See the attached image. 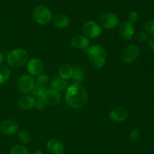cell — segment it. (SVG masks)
Segmentation results:
<instances>
[{"label": "cell", "instance_id": "20", "mask_svg": "<svg viewBox=\"0 0 154 154\" xmlns=\"http://www.w3.org/2000/svg\"><path fill=\"white\" fill-rule=\"evenodd\" d=\"M84 71L81 67H75L73 71V75H72V79L75 84H81L84 79Z\"/></svg>", "mask_w": 154, "mask_h": 154}, {"label": "cell", "instance_id": "33", "mask_svg": "<svg viewBox=\"0 0 154 154\" xmlns=\"http://www.w3.org/2000/svg\"><path fill=\"white\" fill-rule=\"evenodd\" d=\"M33 154H44V152L43 151L41 150V149H36V150L33 152Z\"/></svg>", "mask_w": 154, "mask_h": 154}, {"label": "cell", "instance_id": "2", "mask_svg": "<svg viewBox=\"0 0 154 154\" xmlns=\"http://www.w3.org/2000/svg\"><path fill=\"white\" fill-rule=\"evenodd\" d=\"M89 62L93 67L100 69L106 62V53L100 45H95L90 47L87 51Z\"/></svg>", "mask_w": 154, "mask_h": 154}, {"label": "cell", "instance_id": "15", "mask_svg": "<svg viewBox=\"0 0 154 154\" xmlns=\"http://www.w3.org/2000/svg\"><path fill=\"white\" fill-rule=\"evenodd\" d=\"M71 42L75 48H79V49H84V48H88L90 45L89 39L81 35H76L73 36L71 39Z\"/></svg>", "mask_w": 154, "mask_h": 154}, {"label": "cell", "instance_id": "1", "mask_svg": "<svg viewBox=\"0 0 154 154\" xmlns=\"http://www.w3.org/2000/svg\"><path fill=\"white\" fill-rule=\"evenodd\" d=\"M66 101L68 105L74 109H79L85 105L87 101V92L81 84H72L66 92Z\"/></svg>", "mask_w": 154, "mask_h": 154}, {"label": "cell", "instance_id": "13", "mask_svg": "<svg viewBox=\"0 0 154 154\" xmlns=\"http://www.w3.org/2000/svg\"><path fill=\"white\" fill-rule=\"evenodd\" d=\"M27 70L31 75H38L44 69L43 62L38 58H32L27 63Z\"/></svg>", "mask_w": 154, "mask_h": 154}, {"label": "cell", "instance_id": "32", "mask_svg": "<svg viewBox=\"0 0 154 154\" xmlns=\"http://www.w3.org/2000/svg\"><path fill=\"white\" fill-rule=\"evenodd\" d=\"M4 61V54L0 51V64Z\"/></svg>", "mask_w": 154, "mask_h": 154}, {"label": "cell", "instance_id": "31", "mask_svg": "<svg viewBox=\"0 0 154 154\" xmlns=\"http://www.w3.org/2000/svg\"><path fill=\"white\" fill-rule=\"evenodd\" d=\"M148 44H149V46H150V49L154 52V36H152L149 39L148 41Z\"/></svg>", "mask_w": 154, "mask_h": 154}, {"label": "cell", "instance_id": "29", "mask_svg": "<svg viewBox=\"0 0 154 154\" xmlns=\"http://www.w3.org/2000/svg\"><path fill=\"white\" fill-rule=\"evenodd\" d=\"M140 134V131L138 128H134V129L132 130V131L130 132V134H129V137H130L131 140H135L138 138Z\"/></svg>", "mask_w": 154, "mask_h": 154}, {"label": "cell", "instance_id": "6", "mask_svg": "<svg viewBox=\"0 0 154 154\" xmlns=\"http://www.w3.org/2000/svg\"><path fill=\"white\" fill-rule=\"evenodd\" d=\"M35 85V79L29 75H23L18 80L17 88L20 94L25 95L31 91Z\"/></svg>", "mask_w": 154, "mask_h": 154}, {"label": "cell", "instance_id": "3", "mask_svg": "<svg viewBox=\"0 0 154 154\" xmlns=\"http://www.w3.org/2000/svg\"><path fill=\"white\" fill-rule=\"evenodd\" d=\"M28 59V53L22 48L12 50L7 55V63L10 66L14 68L20 67L23 65Z\"/></svg>", "mask_w": 154, "mask_h": 154}, {"label": "cell", "instance_id": "16", "mask_svg": "<svg viewBox=\"0 0 154 154\" xmlns=\"http://www.w3.org/2000/svg\"><path fill=\"white\" fill-rule=\"evenodd\" d=\"M53 23H54V25L57 28L64 29L69 25L70 20L67 15L60 14L54 17L53 19Z\"/></svg>", "mask_w": 154, "mask_h": 154}, {"label": "cell", "instance_id": "5", "mask_svg": "<svg viewBox=\"0 0 154 154\" xmlns=\"http://www.w3.org/2000/svg\"><path fill=\"white\" fill-rule=\"evenodd\" d=\"M99 23L104 28L111 30L119 25V18L112 12H105L99 18Z\"/></svg>", "mask_w": 154, "mask_h": 154}, {"label": "cell", "instance_id": "8", "mask_svg": "<svg viewBox=\"0 0 154 154\" xmlns=\"http://www.w3.org/2000/svg\"><path fill=\"white\" fill-rule=\"evenodd\" d=\"M83 33L87 37L96 39L102 33V29L97 23L94 21H88L83 26Z\"/></svg>", "mask_w": 154, "mask_h": 154}, {"label": "cell", "instance_id": "9", "mask_svg": "<svg viewBox=\"0 0 154 154\" xmlns=\"http://www.w3.org/2000/svg\"><path fill=\"white\" fill-rule=\"evenodd\" d=\"M118 31L123 39L129 40L132 39L135 33V27L132 23L128 21H123L119 24Z\"/></svg>", "mask_w": 154, "mask_h": 154}, {"label": "cell", "instance_id": "17", "mask_svg": "<svg viewBox=\"0 0 154 154\" xmlns=\"http://www.w3.org/2000/svg\"><path fill=\"white\" fill-rule=\"evenodd\" d=\"M35 98L30 95H26V96L22 97L18 103L20 109L24 110H31L35 106Z\"/></svg>", "mask_w": 154, "mask_h": 154}, {"label": "cell", "instance_id": "11", "mask_svg": "<svg viewBox=\"0 0 154 154\" xmlns=\"http://www.w3.org/2000/svg\"><path fill=\"white\" fill-rule=\"evenodd\" d=\"M46 147L48 152L51 154H63L65 150V146L60 140L56 138L50 139L46 143Z\"/></svg>", "mask_w": 154, "mask_h": 154}, {"label": "cell", "instance_id": "22", "mask_svg": "<svg viewBox=\"0 0 154 154\" xmlns=\"http://www.w3.org/2000/svg\"><path fill=\"white\" fill-rule=\"evenodd\" d=\"M11 154H29V151L26 146L23 145H14L10 150Z\"/></svg>", "mask_w": 154, "mask_h": 154}, {"label": "cell", "instance_id": "21", "mask_svg": "<svg viewBox=\"0 0 154 154\" xmlns=\"http://www.w3.org/2000/svg\"><path fill=\"white\" fill-rule=\"evenodd\" d=\"M11 71L7 65L0 64V85L4 84L8 80Z\"/></svg>", "mask_w": 154, "mask_h": 154}, {"label": "cell", "instance_id": "19", "mask_svg": "<svg viewBox=\"0 0 154 154\" xmlns=\"http://www.w3.org/2000/svg\"><path fill=\"white\" fill-rule=\"evenodd\" d=\"M74 69L70 65H63L60 68V75L63 79H69L73 75Z\"/></svg>", "mask_w": 154, "mask_h": 154}, {"label": "cell", "instance_id": "23", "mask_svg": "<svg viewBox=\"0 0 154 154\" xmlns=\"http://www.w3.org/2000/svg\"><path fill=\"white\" fill-rule=\"evenodd\" d=\"M45 91H46L45 90V86L35 82V85L34 86H33L31 91L33 95H35V96L37 97V98H39V97H42V95H43L44 92H45Z\"/></svg>", "mask_w": 154, "mask_h": 154}, {"label": "cell", "instance_id": "25", "mask_svg": "<svg viewBox=\"0 0 154 154\" xmlns=\"http://www.w3.org/2000/svg\"><path fill=\"white\" fill-rule=\"evenodd\" d=\"M144 28H145L147 34L154 36V20H151V21H148L144 25Z\"/></svg>", "mask_w": 154, "mask_h": 154}, {"label": "cell", "instance_id": "28", "mask_svg": "<svg viewBox=\"0 0 154 154\" xmlns=\"http://www.w3.org/2000/svg\"><path fill=\"white\" fill-rule=\"evenodd\" d=\"M45 104H45V101H44V99L42 98V97H39V98H38L37 101H35V105L36 108H37L38 110H42V109H44V107H45Z\"/></svg>", "mask_w": 154, "mask_h": 154}, {"label": "cell", "instance_id": "14", "mask_svg": "<svg viewBox=\"0 0 154 154\" xmlns=\"http://www.w3.org/2000/svg\"><path fill=\"white\" fill-rule=\"evenodd\" d=\"M110 119L116 122H123L128 116V111L123 107H115L110 112Z\"/></svg>", "mask_w": 154, "mask_h": 154}, {"label": "cell", "instance_id": "18", "mask_svg": "<svg viewBox=\"0 0 154 154\" xmlns=\"http://www.w3.org/2000/svg\"><path fill=\"white\" fill-rule=\"evenodd\" d=\"M51 85L54 90L57 91H63L66 88L67 82L66 81V79H63L62 78L55 77L51 82Z\"/></svg>", "mask_w": 154, "mask_h": 154}, {"label": "cell", "instance_id": "4", "mask_svg": "<svg viewBox=\"0 0 154 154\" xmlns=\"http://www.w3.org/2000/svg\"><path fill=\"white\" fill-rule=\"evenodd\" d=\"M33 19L38 24L45 25L52 20V13L48 7L45 5H37L32 11Z\"/></svg>", "mask_w": 154, "mask_h": 154}, {"label": "cell", "instance_id": "12", "mask_svg": "<svg viewBox=\"0 0 154 154\" xmlns=\"http://www.w3.org/2000/svg\"><path fill=\"white\" fill-rule=\"evenodd\" d=\"M18 130V125L13 119H7L2 123L0 131L3 134L11 136L14 134Z\"/></svg>", "mask_w": 154, "mask_h": 154}, {"label": "cell", "instance_id": "7", "mask_svg": "<svg viewBox=\"0 0 154 154\" xmlns=\"http://www.w3.org/2000/svg\"><path fill=\"white\" fill-rule=\"evenodd\" d=\"M140 50L138 47L135 45H130L123 51L121 59L123 63H131L138 58Z\"/></svg>", "mask_w": 154, "mask_h": 154}, {"label": "cell", "instance_id": "27", "mask_svg": "<svg viewBox=\"0 0 154 154\" xmlns=\"http://www.w3.org/2000/svg\"><path fill=\"white\" fill-rule=\"evenodd\" d=\"M138 18H139V14H138V13L137 11H132L129 13V22H131L133 24L134 22H135V21H138Z\"/></svg>", "mask_w": 154, "mask_h": 154}, {"label": "cell", "instance_id": "26", "mask_svg": "<svg viewBox=\"0 0 154 154\" xmlns=\"http://www.w3.org/2000/svg\"><path fill=\"white\" fill-rule=\"evenodd\" d=\"M48 80H49V78H48V76L46 74H40V75H38V76L37 77V79H36L35 82L45 86V85L48 82Z\"/></svg>", "mask_w": 154, "mask_h": 154}, {"label": "cell", "instance_id": "30", "mask_svg": "<svg viewBox=\"0 0 154 154\" xmlns=\"http://www.w3.org/2000/svg\"><path fill=\"white\" fill-rule=\"evenodd\" d=\"M138 39L139 40L142 41V42H144V41H147V34L144 32H139L138 33Z\"/></svg>", "mask_w": 154, "mask_h": 154}, {"label": "cell", "instance_id": "10", "mask_svg": "<svg viewBox=\"0 0 154 154\" xmlns=\"http://www.w3.org/2000/svg\"><path fill=\"white\" fill-rule=\"evenodd\" d=\"M42 98L45 101V104L50 106L57 105L60 101V94L57 91L54 90V89H50V90H46L44 92L42 95Z\"/></svg>", "mask_w": 154, "mask_h": 154}, {"label": "cell", "instance_id": "24", "mask_svg": "<svg viewBox=\"0 0 154 154\" xmlns=\"http://www.w3.org/2000/svg\"><path fill=\"white\" fill-rule=\"evenodd\" d=\"M18 137H19L20 140L23 143H28L31 140V136H30V134L25 131H20L19 134H18Z\"/></svg>", "mask_w": 154, "mask_h": 154}]
</instances>
